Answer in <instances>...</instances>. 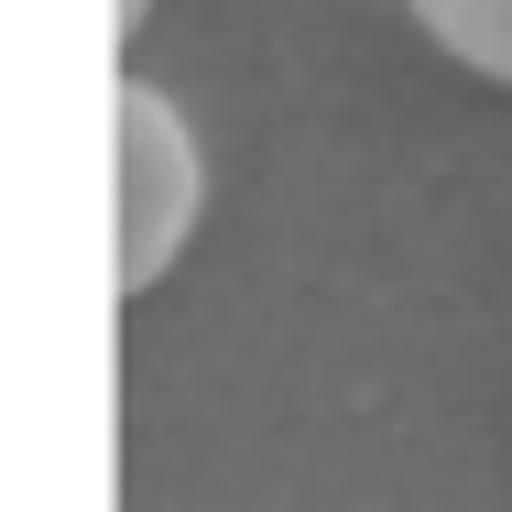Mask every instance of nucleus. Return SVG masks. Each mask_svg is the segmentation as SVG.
Returning a JSON list of instances; mask_svg holds the SVG:
<instances>
[{
    "mask_svg": "<svg viewBox=\"0 0 512 512\" xmlns=\"http://www.w3.org/2000/svg\"><path fill=\"white\" fill-rule=\"evenodd\" d=\"M109 11H120V33H131V22H142V11H153V0H109Z\"/></svg>",
    "mask_w": 512,
    "mask_h": 512,
    "instance_id": "nucleus-3",
    "label": "nucleus"
},
{
    "mask_svg": "<svg viewBox=\"0 0 512 512\" xmlns=\"http://www.w3.org/2000/svg\"><path fill=\"white\" fill-rule=\"evenodd\" d=\"M120 295H153L175 273V251L197 240V207H207V164H197V131L186 109L142 77H120Z\"/></svg>",
    "mask_w": 512,
    "mask_h": 512,
    "instance_id": "nucleus-1",
    "label": "nucleus"
},
{
    "mask_svg": "<svg viewBox=\"0 0 512 512\" xmlns=\"http://www.w3.org/2000/svg\"><path fill=\"white\" fill-rule=\"evenodd\" d=\"M414 22H425L458 66H480V77L512 88V0H414Z\"/></svg>",
    "mask_w": 512,
    "mask_h": 512,
    "instance_id": "nucleus-2",
    "label": "nucleus"
}]
</instances>
